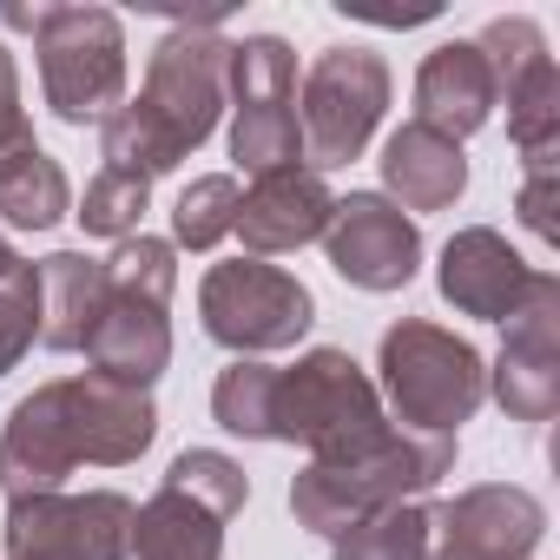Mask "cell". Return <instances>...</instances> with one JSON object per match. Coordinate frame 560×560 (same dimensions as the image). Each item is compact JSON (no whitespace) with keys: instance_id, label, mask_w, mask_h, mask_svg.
<instances>
[{"instance_id":"cell-23","label":"cell","mask_w":560,"mask_h":560,"mask_svg":"<svg viewBox=\"0 0 560 560\" xmlns=\"http://www.w3.org/2000/svg\"><path fill=\"white\" fill-rule=\"evenodd\" d=\"M508 100V139L521 152V165H553L560 159V73H553V54L534 60L527 73H514L501 86Z\"/></svg>"},{"instance_id":"cell-14","label":"cell","mask_w":560,"mask_h":560,"mask_svg":"<svg viewBox=\"0 0 560 560\" xmlns=\"http://www.w3.org/2000/svg\"><path fill=\"white\" fill-rule=\"evenodd\" d=\"M435 284L442 298L462 311V317H481V324H508L527 291H534V264L494 231V224H468L442 244V264H435Z\"/></svg>"},{"instance_id":"cell-30","label":"cell","mask_w":560,"mask_h":560,"mask_svg":"<svg viewBox=\"0 0 560 560\" xmlns=\"http://www.w3.org/2000/svg\"><path fill=\"white\" fill-rule=\"evenodd\" d=\"M27 139H34V126H27V106H21V67H14L8 47H0V159L14 145H27Z\"/></svg>"},{"instance_id":"cell-22","label":"cell","mask_w":560,"mask_h":560,"mask_svg":"<svg viewBox=\"0 0 560 560\" xmlns=\"http://www.w3.org/2000/svg\"><path fill=\"white\" fill-rule=\"evenodd\" d=\"M67 211H73V191H67V172L54 152H40L27 139L0 159V218L14 231H54Z\"/></svg>"},{"instance_id":"cell-28","label":"cell","mask_w":560,"mask_h":560,"mask_svg":"<svg viewBox=\"0 0 560 560\" xmlns=\"http://www.w3.org/2000/svg\"><path fill=\"white\" fill-rule=\"evenodd\" d=\"M145 205H152V185L145 178H126V172H100L93 185H86V198H80V231L86 237H139V218H145Z\"/></svg>"},{"instance_id":"cell-27","label":"cell","mask_w":560,"mask_h":560,"mask_svg":"<svg viewBox=\"0 0 560 560\" xmlns=\"http://www.w3.org/2000/svg\"><path fill=\"white\" fill-rule=\"evenodd\" d=\"M165 488L191 494V501H198V508H211L218 521H231V514L250 501V481H244V468H237L231 455H218V448H185V455L165 468Z\"/></svg>"},{"instance_id":"cell-26","label":"cell","mask_w":560,"mask_h":560,"mask_svg":"<svg viewBox=\"0 0 560 560\" xmlns=\"http://www.w3.org/2000/svg\"><path fill=\"white\" fill-rule=\"evenodd\" d=\"M237 178L231 172H205V178H191L185 191H178V205H172V250L185 244V250H211L218 237H231V224H237Z\"/></svg>"},{"instance_id":"cell-18","label":"cell","mask_w":560,"mask_h":560,"mask_svg":"<svg viewBox=\"0 0 560 560\" xmlns=\"http://www.w3.org/2000/svg\"><path fill=\"white\" fill-rule=\"evenodd\" d=\"M494 106H501L494 100V73H488L475 40H442L422 60V73H416V126H429V132L462 145L468 132H481L494 119Z\"/></svg>"},{"instance_id":"cell-21","label":"cell","mask_w":560,"mask_h":560,"mask_svg":"<svg viewBox=\"0 0 560 560\" xmlns=\"http://www.w3.org/2000/svg\"><path fill=\"white\" fill-rule=\"evenodd\" d=\"M132 560H224V521L178 488L132 508Z\"/></svg>"},{"instance_id":"cell-15","label":"cell","mask_w":560,"mask_h":560,"mask_svg":"<svg viewBox=\"0 0 560 560\" xmlns=\"http://www.w3.org/2000/svg\"><path fill=\"white\" fill-rule=\"evenodd\" d=\"M330 211H337V191L311 172V165H284V172H264L250 178V191L237 198V237L250 257H284V250H304L330 231Z\"/></svg>"},{"instance_id":"cell-29","label":"cell","mask_w":560,"mask_h":560,"mask_svg":"<svg viewBox=\"0 0 560 560\" xmlns=\"http://www.w3.org/2000/svg\"><path fill=\"white\" fill-rule=\"evenodd\" d=\"M40 343V277L27 257L0 270V376H8L27 350Z\"/></svg>"},{"instance_id":"cell-10","label":"cell","mask_w":560,"mask_h":560,"mask_svg":"<svg viewBox=\"0 0 560 560\" xmlns=\"http://www.w3.org/2000/svg\"><path fill=\"white\" fill-rule=\"evenodd\" d=\"M324 250H330V270L357 291H402L416 264H422V231L402 205H389L383 191H350L337 198L330 211V231H324Z\"/></svg>"},{"instance_id":"cell-17","label":"cell","mask_w":560,"mask_h":560,"mask_svg":"<svg viewBox=\"0 0 560 560\" xmlns=\"http://www.w3.org/2000/svg\"><path fill=\"white\" fill-rule=\"evenodd\" d=\"M165 311H172V304L106 291V311H100V324H93V337H86L93 376L152 396V383H159L165 363H172V324H165Z\"/></svg>"},{"instance_id":"cell-31","label":"cell","mask_w":560,"mask_h":560,"mask_svg":"<svg viewBox=\"0 0 560 560\" xmlns=\"http://www.w3.org/2000/svg\"><path fill=\"white\" fill-rule=\"evenodd\" d=\"M514 211H521V224L534 237H547V244L560 237V224H553V165H527V185H521Z\"/></svg>"},{"instance_id":"cell-25","label":"cell","mask_w":560,"mask_h":560,"mask_svg":"<svg viewBox=\"0 0 560 560\" xmlns=\"http://www.w3.org/2000/svg\"><path fill=\"white\" fill-rule=\"evenodd\" d=\"M270 402H277V370L257 357H231L211 383V422L244 442H270Z\"/></svg>"},{"instance_id":"cell-12","label":"cell","mask_w":560,"mask_h":560,"mask_svg":"<svg viewBox=\"0 0 560 560\" xmlns=\"http://www.w3.org/2000/svg\"><path fill=\"white\" fill-rule=\"evenodd\" d=\"M547 534V508L514 481L462 488L429 514V540H442L435 560H534Z\"/></svg>"},{"instance_id":"cell-13","label":"cell","mask_w":560,"mask_h":560,"mask_svg":"<svg viewBox=\"0 0 560 560\" xmlns=\"http://www.w3.org/2000/svg\"><path fill=\"white\" fill-rule=\"evenodd\" d=\"M54 402H60V422H67V442L80 462L93 468H126L152 448L159 435V409L145 389H119L106 376H60L54 383Z\"/></svg>"},{"instance_id":"cell-19","label":"cell","mask_w":560,"mask_h":560,"mask_svg":"<svg viewBox=\"0 0 560 560\" xmlns=\"http://www.w3.org/2000/svg\"><path fill=\"white\" fill-rule=\"evenodd\" d=\"M383 185H389V205L402 211H448L468 191V159L455 139L409 119L383 139Z\"/></svg>"},{"instance_id":"cell-8","label":"cell","mask_w":560,"mask_h":560,"mask_svg":"<svg viewBox=\"0 0 560 560\" xmlns=\"http://www.w3.org/2000/svg\"><path fill=\"white\" fill-rule=\"evenodd\" d=\"M389 106V60L370 47H330L317 54V67L304 73L298 93V126H304V159L311 172H337L350 159H363V145L376 139Z\"/></svg>"},{"instance_id":"cell-6","label":"cell","mask_w":560,"mask_h":560,"mask_svg":"<svg viewBox=\"0 0 560 560\" xmlns=\"http://www.w3.org/2000/svg\"><path fill=\"white\" fill-rule=\"evenodd\" d=\"M231 159L250 178L304 165L298 54H291V40H277V34L231 40Z\"/></svg>"},{"instance_id":"cell-2","label":"cell","mask_w":560,"mask_h":560,"mask_svg":"<svg viewBox=\"0 0 560 560\" xmlns=\"http://www.w3.org/2000/svg\"><path fill=\"white\" fill-rule=\"evenodd\" d=\"M383 370V396L396 409V429L416 435H455L481 402H488V363L468 337L429 324V317H402L383 330L376 350Z\"/></svg>"},{"instance_id":"cell-24","label":"cell","mask_w":560,"mask_h":560,"mask_svg":"<svg viewBox=\"0 0 560 560\" xmlns=\"http://www.w3.org/2000/svg\"><path fill=\"white\" fill-rule=\"evenodd\" d=\"M429 508L396 501L376 508L363 521H350L343 534H330V560H429Z\"/></svg>"},{"instance_id":"cell-7","label":"cell","mask_w":560,"mask_h":560,"mask_svg":"<svg viewBox=\"0 0 560 560\" xmlns=\"http://www.w3.org/2000/svg\"><path fill=\"white\" fill-rule=\"evenodd\" d=\"M224 106H231V40L218 34V21L172 27V34L152 47L139 113L172 139L178 159H191V152L218 132Z\"/></svg>"},{"instance_id":"cell-4","label":"cell","mask_w":560,"mask_h":560,"mask_svg":"<svg viewBox=\"0 0 560 560\" xmlns=\"http://www.w3.org/2000/svg\"><path fill=\"white\" fill-rule=\"evenodd\" d=\"M198 324L231 357H270V350H291L311 337L317 298H311V284H298L291 270H277L264 257H231V264L205 270Z\"/></svg>"},{"instance_id":"cell-20","label":"cell","mask_w":560,"mask_h":560,"mask_svg":"<svg viewBox=\"0 0 560 560\" xmlns=\"http://www.w3.org/2000/svg\"><path fill=\"white\" fill-rule=\"evenodd\" d=\"M40 277V350H86L100 311H106V257L54 250L34 264Z\"/></svg>"},{"instance_id":"cell-5","label":"cell","mask_w":560,"mask_h":560,"mask_svg":"<svg viewBox=\"0 0 560 560\" xmlns=\"http://www.w3.org/2000/svg\"><path fill=\"white\" fill-rule=\"evenodd\" d=\"M40 93L60 126H100L126 100V34L106 8H40Z\"/></svg>"},{"instance_id":"cell-32","label":"cell","mask_w":560,"mask_h":560,"mask_svg":"<svg viewBox=\"0 0 560 560\" xmlns=\"http://www.w3.org/2000/svg\"><path fill=\"white\" fill-rule=\"evenodd\" d=\"M14 257H21V250H14V244H8V237H0V270H8V264H14Z\"/></svg>"},{"instance_id":"cell-1","label":"cell","mask_w":560,"mask_h":560,"mask_svg":"<svg viewBox=\"0 0 560 560\" xmlns=\"http://www.w3.org/2000/svg\"><path fill=\"white\" fill-rule=\"evenodd\" d=\"M448 468H455V435H416V429L389 422L383 442H370L363 455L311 462L291 481V514H298V527H311V534L330 540V534H343L350 521H363L376 508L429 494Z\"/></svg>"},{"instance_id":"cell-3","label":"cell","mask_w":560,"mask_h":560,"mask_svg":"<svg viewBox=\"0 0 560 560\" xmlns=\"http://www.w3.org/2000/svg\"><path fill=\"white\" fill-rule=\"evenodd\" d=\"M383 396L350 350H304L291 370H277L270 442H298L311 448V462H343L383 442Z\"/></svg>"},{"instance_id":"cell-16","label":"cell","mask_w":560,"mask_h":560,"mask_svg":"<svg viewBox=\"0 0 560 560\" xmlns=\"http://www.w3.org/2000/svg\"><path fill=\"white\" fill-rule=\"evenodd\" d=\"M73 468H80V455H73V442H67L54 383H40L34 396L14 402L8 429H0V494H8V501L60 494Z\"/></svg>"},{"instance_id":"cell-9","label":"cell","mask_w":560,"mask_h":560,"mask_svg":"<svg viewBox=\"0 0 560 560\" xmlns=\"http://www.w3.org/2000/svg\"><path fill=\"white\" fill-rule=\"evenodd\" d=\"M8 560H132V501L113 488L93 494H34L8 501Z\"/></svg>"},{"instance_id":"cell-11","label":"cell","mask_w":560,"mask_h":560,"mask_svg":"<svg viewBox=\"0 0 560 560\" xmlns=\"http://www.w3.org/2000/svg\"><path fill=\"white\" fill-rule=\"evenodd\" d=\"M501 330L508 343L488 370V389L514 422H547L560 409V277L553 270H534L527 304Z\"/></svg>"}]
</instances>
